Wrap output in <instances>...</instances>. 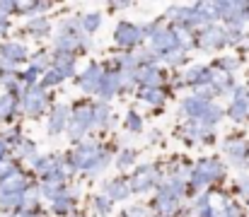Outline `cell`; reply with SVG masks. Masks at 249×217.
Segmentation results:
<instances>
[{
	"instance_id": "obj_1",
	"label": "cell",
	"mask_w": 249,
	"mask_h": 217,
	"mask_svg": "<svg viewBox=\"0 0 249 217\" xmlns=\"http://www.w3.org/2000/svg\"><path fill=\"white\" fill-rule=\"evenodd\" d=\"M46 101H49V97H46L44 87H29V89H24V94H22V109H24V114H29V116L41 114L44 106H46Z\"/></svg>"
},
{
	"instance_id": "obj_2",
	"label": "cell",
	"mask_w": 249,
	"mask_h": 217,
	"mask_svg": "<svg viewBox=\"0 0 249 217\" xmlns=\"http://www.w3.org/2000/svg\"><path fill=\"white\" fill-rule=\"evenodd\" d=\"M99 159H102V150L94 143H85L73 154V167L75 169H92Z\"/></svg>"
},
{
	"instance_id": "obj_3",
	"label": "cell",
	"mask_w": 249,
	"mask_h": 217,
	"mask_svg": "<svg viewBox=\"0 0 249 217\" xmlns=\"http://www.w3.org/2000/svg\"><path fill=\"white\" fill-rule=\"evenodd\" d=\"M220 176H223V167L215 159H201L196 171H194V184L196 186H206V184H211V181H215Z\"/></svg>"
},
{
	"instance_id": "obj_4",
	"label": "cell",
	"mask_w": 249,
	"mask_h": 217,
	"mask_svg": "<svg viewBox=\"0 0 249 217\" xmlns=\"http://www.w3.org/2000/svg\"><path fill=\"white\" fill-rule=\"evenodd\" d=\"M92 123H94V109L80 106V109L73 114V121H71V138H73V140L83 138L85 131H87Z\"/></svg>"
},
{
	"instance_id": "obj_5",
	"label": "cell",
	"mask_w": 249,
	"mask_h": 217,
	"mask_svg": "<svg viewBox=\"0 0 249 217\" xmlns=\"http://www.w3.org/2000/svg\"><path fill=\"white\" fill-rule=\"evenodd\" d=\"M141 39H143V29H138L136 24L121 22L116 27V44H121V46H136V44H141Z\"/></svg>"
},
{
	"instance_id": "obj_6",
	"label": "cell",
	"mask_w": 249,
	"mask_h": 217,
	"mask_svg": "<svg viewBox=\"0 0 249 217\" xmlns=\"http://www.w3.org/2000/svg\"><path fill=\"white\" fill-rule=\"evenodd\" d=\"M196 44L201 46V49H218V46H223V44H228V32H223V29H218V27H208L206 32H201V36L196 39Z\"/></svg>"
},
{
	"instance_id": "obj_7",
	"label": "cell",
	"mask_w": 249,
	"mask_h": 217,
	"mask_svg": "<svg viewBox=\"0 0 249 217\" xmlns=\"http://www.w3.org/2000/svg\"><path fill=\"white\" fill-rule=\"evenodd\" d=\"M0 58H2V66H17V63H22L24 58H27V49L22 46V44H15V41H10V44H2V49H0Z\"/></svg>"
},
{
	"instance_id": "obj_8",
	"label": "cell",
	"mask_w": 249,
	"mask_h": 217,
	"mask_svg": "<svg viewBox=\"0 0 249 217\" xmlns=\"http://www.w3.org/2000/svg\"><path fill=\"white\" fill-rule=\"evenodd\" d=\"M102 80H104L102 68H99V66H89V68L78 77V84L83 87L85 92H97V89H99V84H102Z\"/></svg>"
},
{
	"instance_id": "obj_9",
	"label": "cell",
	"mask_w": 249,
	"mask_h": 217,
	"mask_svg": "<svg viewBox=\"0 0 249 217\" xmlns=\"http://www.w3.org/2000/svg\"><path fill=\"white\" fill-rule=\"evenodd\" d=\"M136 82H141L145 89H158L162 82V72L158 70L155 66H143L141 70L136 72Z\"/></svg>"
},
{
	"instance_id": "obj_10",
	"label": "cell",
	"mask_w": 249,
	"mask_h": 217,
	"mask_svg": "<svg viewBox=\"0 0 249 217\" xmlns=\"http://www.w3.org/2000/svg\"><path fill=\"white\" fill-rule=\"evenodd\" d=\"M153 46H155L158 51H162V53L177 51V46H179V41H177V32H167V29L155 32V34H153Z\"/></svg>"
},
{
	"instance_id": "obj_11",
	"label": "cell",
	"mask_w": 249,
	"mask_h": 217,
	"mask_svg": "<svg viewBox=\"0 0 249 217\" xmlns=\"http://www.w3.org/2000/svg\"><path fill=\"white\" fill-rule=\"evenodd\" d=\"M249 111V89H237L235 92V101H232V109H230V116L235 121H245Z\"/></svg>"
},
{
	"instance_id": "obj_12",
	"label": "cell",
	"mask_w": 249,
	"mask_h": 217,
	"mask_svg": "<svg viewBox=\"0 0 249 217\" xmlns=\"http://www.w3.org/2000/svg\"><path fill=\"white\" fill-rule=\"evenodd\" d=\"M119 89H121V72H119V75H116V72H109V75H104V80H102L97 94H99L102 99H111Z\"/></svg>"
},
{
	"instance_id": "obj_13",
	"label": "cell",
	"mask_w": 249,
	"mask_h": 217,
	"mask_svg": "<svg viewBox=\"0 0 249 217\" xmlns=\"http://www.w3.org/2000/svg\"><path fill=\"white\" fill-rule=\"evenodd\" d=\"M155 179H158L155 169H153V167H145V169L136 171V176L131 179V188H133V191H145V188H150V186L155 184Z\"/></svg>"
},
{
	"instance_id": "obj_14",
	"label": "cell",
	"mask_w": 249,
	"mask_h": 217,
	"mask_svg": "<svg viewBox=\"0 0 249 217\" xmlns=\"http://www.w3.org/2000/svg\"><path fill=\"white\" fill-rule=\"evenodd\" d=\"M24 188H27V181H24V176H22L19 171L0 181V196H10V193H24Z\"/></svg>"
},
{
	"instance_id": "obj_15",
	"label": "cell",
	"mask_w": 249,
	"mask_h": 217,
	"mask_svg": "<svg viewBox=\"0 0 249 217\" xmlns=\"http://www.w3.org/2000/svg\"><path fill=\"white\" fill-rule=\"evenodd\" d=\"M66 123H68V106H56L53 114H51V118H49V135L63 133Z\"/></svg>"
},
{
	"instance_id": "obj_16",
	"label": "cell",
	"mask_w": 249,
	"mask_h": 217,
	"mask_svg": "<svg viewBox=\"0 0 249 217\" xmlns=\"http://www.w3.org/2000/svg\"><path fill=\"white\" fill-rule=\"evenodd\" d=\"M131 191H133V188H131V184H126V181H111V184L104 186V196H107L109 200H124V198H128Z\"/></svg>"
},
{
	"instance_id": "obj_17",
	"label": "cell",
	"mask_w": 249,
	"mask_h": 217,
	"mask_svg": "<svg viewBox=\"0 0 249 217\" xmlns=\"http://www.w3.org/2000/svg\"><path fill=\"white\" fill-rule=\"evenodd\" d=\"M213 77H215V72L203 68V66H194L191 70L186 72V82L189 84H213Z\"/></svg>"
},
{
	"instance_id": "obj_18",
	"label": "cell",
	"mask_w": 249,
	"mask_h": 217,
	"mask_svg": "<svg viewBox=\"0 0 249 217\" xmlns=\"http://www.w3.org/2000/svg\"><path fill=\"white\" fill-rule=\"evenodd\" d=\"M247 143L245 140H228L225 143V152H228V157L235 162V164H245V159H247Z\"/></svg>"
},
{
	"instance_id": "obj_19",
	"label": "cell",
	"mask_w": 249,
	"mask_h": 217,
	"mask_svg": "<svg viewBox=\"0 0 249 217\" xmlns=\"http://www.w3.org/2000/svg\"><path fill=\"white\" fill-rule=\"evenodd\" d=\"M53 70H58L63 77L73 75V72H75V61H73V56H71V53L58 51V53H56V58H53Z\"/></svg>"
},
{
	"instance_id": "obj_20",
	"label": "cell",
	"mask_w": 249,
	"mask_h": 217,
	"mask_svg": "<svg viewBox=\"0 0 249 217\" xmlns=\"http://www.w3.org/2000/svg\"><path fill=\"white\" fill-rule=\"evenodd\" d=\"M15 109H17V99L12 94H2L0 97V121L10 118L15 114Z\"/></svg>"
},
{
	"instance_id": "obj_21",
	"label": "cell",
	"mask_w": 249,
	"mask_h": 217,
	"mask_svg": "<svg viewBox=\"0 0 249 217\" xmlns=\"http://www.w3.org/2000/svg\"><path fill=\"white\" fill-rule=\"evenodd\" d=\"M24 29H27L29 34H39V36H41V34L49 32V22H46L44 17H32V19L24 24Z\"/></svg>"
},
{
	"instance_id": "obj_22",
	"label": "cell",
	"mask_w": 249,
	"mask_h": 217,
	"mask_svg": "<svg viewBox=\"0 0 249 217\" xmlns=\"http://www.w3.org/2000/svg\"><path fill=\"white\" fill-rule=\"evenodd\" d=\"M99 24H102V15H97V12H92V15H85L83 19H80V27H83L85 32H97L99 29Z\"/></svg>"
},
{
	"instance_id": "obj_23",
	"label": "cell",
	"mask_w": 249,
	"mask_h": 217,
	"mask_svg": "<svg viewBox=\"0 0 249 217\" xmlns=\"http://www.w3.org/2000/svg\"><path fill=\"white\" fill-rule=\"evenodd\" d=\"M141 99H145L148 104H162V101H165V97H162L160 89H143Z\"/></svg>"
},
{
	"instance_id": "obj_24",
	"label": "cell",
	"mask_w": 249,
	"mask_h": 217,
	"mask_svg": "<svg viewBox=\"0 0 249 217\" xmlns=\"http://www.w3.org/2000/svg\"><path fill=\"white\" fill-rule=\"evenodd\" d=\"M17 80H19V77H17V72H12V70H2V75H0V84H2V87H7V89H15V87H17Z\"/></svg>"
},
{
	"instance_id": "obj_25",
	"label": "cell",
	"mask_w": 249,
	"mask_h": 217,
	"mask_svg": "<svg viewBox=\"0 0 249 217\" xmlns=\"http://www.w3.org/2000/svg\"><path fill=\"white\" fill-rule=\"evenodd\" d=\"M141 126H143V123H141V116L131 111V114H128V118H126V128H128V131H133V133H141Z\"/></svg>"
},
{
	"instance_id": "obj_26",
	"label": "cell",
	"mask_w": 249,
	"mask_h": 217,
	"mask_svg": "<svg viewBox=\"0 0 249 217\" xmlns=\"http://www.w3.org/2000/svg\"><path fill=\"white\" fill-rule=\"evenodd\" d=\"M34 152H36V147H34V145L29 143V140H24V143H19V154H22V157H29V159H34V162H36L39 157H36Z\"/></svg>"
},
{
	"instance_id": "obj_27",
	"label": "cell",
	"mask_w": 249,
	"mask_h": 217,
	"mask_svg": "<svg viewBox=\"0 0 249 217\" xmlns=\"http://www.w3.org/2000/svg\"><path fill=\"white\" fill-rule=\"evenodd\" d=\"M63 80V75L58 70H51V72H46V77L41 80V87H51V84H58Z\"/></svg>"
},
{
	"instance_id": "obj_28",
	"label": "cell",
	"mask_w": 249,
	"mask_h": 217,
	"mask_svg": "<svg viewBox=\"0 0 249 217\" xmlns=\"http://www.w3.org/2000/svg\"><path fill=\"white\" fill-rule=\"evenodd\" d=\"M107 121H109V109L107 106H97L94 109V123L97 126H104Z\"/></svg>"
},
{
	"instance_id": "obj_29",
	"label": "cell",
	"mask_w": 249,
	"mask_h": 217,
	"mask_svg": "<svg viewBox=\"0 0 249 217\" xmlns=\"http://www.w3.org/2000/svg\"><path fill=\"white\" fill-rule=\"evenodd\" d=\"M133 162H136V152H131V150H128L126 154H121V157L116 159V164H119V169H126V167H131Z\"/></svg>"
},
{
	"instance_id": "obj_30",
	"label": "cell",
	"mask_w": 249,
	"mask_h": 217,
	"mask_svg": "<svg viewBox=\"0 0 249 217\" xmlns=\"http://www.w3.org/2000/svg\"><path fill=\"white\" fill-rule=\"evenodd\" d=\"M94 205H97L99 213H107V210H109V198H107V196H104V198L99 196V198H94Z\"/></svg>"
},
{
	"instance_id": "obj_31",
	"label": "cell",
	"mask_w": 249,
	"mask_h": 217,
	"mask_svg": "<svg viewBox=\"0 0 249 217\" xmlns=\"http://www.w3.org/2000/svg\"><path fill=\"white\" fill-rule=\"evenodd\" d=\"M220 68L232 70V68H237V61H235V58H223V61H220Z\"/></svg>"
},
{
	"instance_id": "obj_32",
	"label": "cell",
	"mask_w": 249,
	"mask_h": 217,
	"mask_svg": "<svg viewBox=\"0 0 249 217\" xmlns=\"http://www.w3.org/2000/svg\"><path fill=\"white\" fill-rule=\"evenodd\" d=\"M128 217H145V210L143 208H131V215Z\"/></svg>"
},
{
	"instance_id": "obj_33",
	"label": "cell",
	"mask_w": 249,
	"mask_h": 217,
	"mask_svg": "<svg viewBox=\"0 0 249 217\" xmlns=\"http://www.w3.org/2000/svg\"><path fill=\"white\" fill-rule=\"evenodd\" d=\"M10 217H34V213H27V210H17V213H12Z\"/></svg>"
},
{
	"instance_id": "obj_34",
	"label": "cell",
	"mask_w": 249,
	"mask_h": 217,
	"mask_svg": "<svg viewBox=\"0 0 249 217\" xmlns=\"http://www.w3.org/2000/svg\"><path fill=\"white\" fill-rule=\"evenodd\" d=\"M5 29H7V22H5V19H2V17H0V34H2V32H5Z\"/></svg>"
},
{
	"instance_id": "obj_35",
	"label": "cell",
	"mask_w": 249,
	"mask_h": 217,
	"mask_svg": "<svg viewBox=\"0 0 249 217\" xmlns=\"http://www.w3.org/2000/svg\"><path fill=\"white\" fill-rule=\"evenodd\" d=\"M2 157H5V145L0 143V164H2Z\"/></svg>"
},
{
	"instance_id": "obj_36",
	"label": "cell",
	"mask_w": 249,
	"mask_h": 217,
	"mask_svg": "<svg viewBox=\"0 0 249 217\" xmlns=\"http://www.w3.org/2000/svg\"><path fill=\"white\" fill-rule=\"evenodd\" d=\"M34 217H36V215H34Z\"/></svg>"
}]
</instances>
